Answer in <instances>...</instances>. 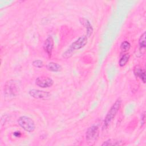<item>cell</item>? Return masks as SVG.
<instances>
[{"mask_svg": "<svg viewBox=\"0 0 146 146\" xmlns=\"http://www.w3.org/2000/svg\"><path fill=\"white\" fill-rule=\"evenodd\" d=\"M29 95L35 99H46L50 96L51 94L47 91L37 89H31L29 91Z\"/></svg>", "mask_w": 146, "mask_h": 146, "instance_id": "7", "label": "cell"}, {"mask_svg": "<svg viewBox=\"0 0 146 146\" xmlns=\"http://www.w3.org/2000/svg\"><path fill=\"white\" fill-rule=\"evenodd\" d=\"M54 39L52 36H48L45 40L43 45V50H44V51L46 52V54L48 55V56L50 58L52 55V52L54 48Z\"/></svg>", "mask_w": 146, "mask_h": 146, "instance_id": "8", "label": "cell"}, {"mask_svg": "<svg viewBox=\"0 0 146 146\" xmlns=\"http://www.w3.org/2000/svg\"><path fill=\"white\" fill-rule=\"evenodd\" d=\"M21 135H22V134H21V132H19V131H15V132H14V133H13V135H14L15 137H21Z\"/></svg>", "mask_w": 146, "mask_h": 146, "instance_id": "18", "label": "cell"}, {"mask_svg": "<svg viewBox=\"0 0 146 146\" xmlns=\"http://www.w3.org/2000/svg\"><path fill=\"white\" fill-rule=\"evenodd\" d=\"M121 105V100L119 98L112 105L109 111L107 113L103 122V128H107L110 125L111 122L113 120L119 110H120Z\"/></svg>", "mask_w": 146, "mask_h": 146, "instance_id": "3", "label": "cell"}, {"mask_svg": "<svg viewBox=\"0 0 146 146\" xmlns=\"http://www.w3.org/2000/svg\"><path fill=\"white\" fill-rule=\"evenodd\" d=\"M133 74L136 78H139L141 81L145 83V71L144 69L142 68L139 66H136L133 68Z\"/></svg>", "mask_w": 146, "mask_h": 146, "instance_id": "9", "label": "cell"}, {"mask_svg": "<svg viewBox=\"0 0 146 146\" xmlns=\"http://www.w3.org/2000/svg\"><path fill=\"white\" fill-rule=\"evenodd\" d=\"M130 47H131V44L129 43V42L126 40L123 41L120 44V48L124 52H125L129 50Z\"/></svg>", "mask_w": 146, "mask_h": 146, "instance_id": "15", "label": "cell"}, {"mask_svg": "<svg viewBox=\"0 0 146 146\" xmlns=\"http://www.w3.org/2000/svg\"><path fill=\"white\" fill-rule=\"evenodd\" d=\"M145 111L143 112V113L141 114V126L144 124L145 123Z\"/></svg>", "mask_w": 146, "mask_h": 146, "instance_id": "17", "label": "cell"}, {"mask_svg": "<svg viewBox=\"0 0 146 146\" xmlns=\"http://www.w3.org/2000/svg\"><path fill=\"white\" fill-rule=\"evenodd\" d=\"M121 141H119L116 140H112L109 139L108 140H106L103 142V143L102 144V146H106V145H120Z\"/></svg>", "mask_w": 146, "mask_h": 146, "instance_id": "14", "label": "cell"}, {"mask_svg": "<svg viewBox=\"0 0 146 146\" xmlns=\"http://www.w3.org/2000/svg\"><path fill=\"white\" fill-rule=\"evenodd\" d=\"M87 40L88 37L86 35H83L79 37L77 40L74 42L70 45L69 48L63 54V57L65 59L71 57L74 51L83 47L87 44Z\"/></svg>", "mask_w": 146, "mask_h": 146, "instance_id": "2", "label": "cell"}, {"mask_svg": "<svg viewBox=\"0 0 146 146\" xmlns=\"http://www.w3.org/2000/svg\"><path fill=\"white\" fill-rule=\"evenodd\" d=\"M20 82L17 80H10L6 82L4 86L5 95L9 98L17 96L20 91Z\"/></svg>", "mask_w": 146, "mask_h": 146, "instance_id": "1", "label": "cell"}, {"mask_svg": "<svg viewBox=\"0 0 146 146\" xmlns=\"http://www.w3.org/2000/svg\"><path fill=\"white\" fill-rule=\"evenodd\" d=\"M82 21V23L83 25V26L86 27V36L88 38L91 36V35L92 34V31H93V29H92V27L90 23V22H89L88 20L86 19H84V18H82L81 19Z\"/></svg>", "mask_w": 146, "mask_h": 146, "instance_id": "10", "label": "cell"}, {"mask_svg": "<svg viewBox=\"0 0 146 146\" xmlns=\"http://www.w3.org/2000/svg\"><path fill=\"white\" fill-rule=\"evenodd\" d=\"M17 122L21 128L28 132H33L35 129L34 121L29 116H22L18 118Z\"/></svg>", "mask_w": 146, "mask_h": 146, "instance_id": "4", "label": "cell"}, {"mask_svg": "<svg viewBox=\"0 0 146 146\" xmlns=\"http://www.w3.org/2000/svg\"><path fill=\"white\" fill-rule=\"evenodd\" d=\"M35 84L40 88H49L54 84V80L46 76H39L35 79Z\"/></svg>", "mask_w": 146, "mask_h": 146, "instance_id": "6", "label": "cell"}, {"mask_svg": "<svg viewBox=\"0 0 146 146\" xmlns=\"http://www.w3.org/2000/svg\"><path fill=\"white\" fill-rule=\"evenodd\" d=\"M130 58V55L129 53L124 54L120 58L119 61V64L120 67L124 66L128 62Z\"/></svg>", "mask_w": 146, "mask_h": 146, "instance_id": "13", "label": "cell"}, {"mask_svg": "<svg viewBox=\"0 0 146 146\" xmlns=\"http://www.w3.org/2000/svg\"><path fill=\"white\" fill-rule=\"evenodd\" d=\"M47 68L52 72H59L62 70V66L55 62H50L47 64Z\"/></svg>", "mask_w": 146, "mask_h": 146, "instance_id": "11", "label": "cell"}, {"mask_svg": "<svg viewBox=\"0 0 146 146\" xmlns=\"http://www.w3.org/2000/svg\"><path fill=\"white\" fill-rule=\"evenodd\" d=\"M32 64L35 67H36V68H42L44 66V63L43 62L42 60H39V59H36V60H35L32 63Z\"/></svg>", "mask_w": 146, "mask_h": 146, "instance_id": "16", "label": "cell"}, {"mask_svg": "<svg viewBox=\"0 0 146 146\" xmlns=\"http://www.w3.org/2000/svg\"><path fill=\"white\" fill-rule=\"evenodd\" d=\"M145 32L144 31L140 36V38L139 39V50L140 51L142 52H145V49L146 47V43H145Z\"/></svg>", "mask_w": 146, "mask_h": 146, "instance_id": "12", "label": "cell"}, {"mask_svg": "<svg viewBox=\"0 0 146 146\" xmlns=\"http://www.w3.org/2000/svg\"><path fill=\"white\" fill-rule=\"evenodd\" d=\"M99 135V129L97 125H92L90 127L86 133V138L88 143H92L95 142Z\"/></svg>", "mask_w": 146, "mask_h": 146, "instance_id": "5", "label": "cell"}]
</instances>
